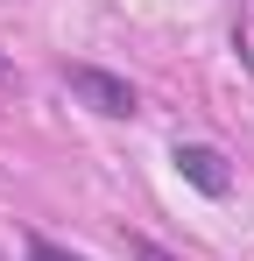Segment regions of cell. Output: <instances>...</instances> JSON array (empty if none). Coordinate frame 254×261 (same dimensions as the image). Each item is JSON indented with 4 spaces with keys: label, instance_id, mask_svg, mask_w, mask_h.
I'll list each match as a JSON object with an SVG mask.
<instances>
[{
    "label": "cell",
    "instance_id": "cell-3",
    "mask_svg": "<svg viewBox=\"0 0 254 261\" xmlns=\"http://www.w3.org/2000/svg\"><path fill=\"white\" fill-rule=\"evenodd\" d=\"M29 261H85V254H71V247H57L49 233H29Z\"/></svg>",
    "mask_w": 254,
    "mask_h": 261
},
{
    "label": "cell",
    "instance_id": "cell-1",
    "mask_svg": "<svg viewBox=\"0 0 254 261\" xmlns=\"http://www.w3.org/2000/svg\"><path fill=\"white\" fill-rule=\"evenodd\" d=\"M64 85L78 92L92 113H106V120H127V113L141 106V92L127 85V78H113V71H99V64H71V71H64Z\"/></svg>",
    "mask_w": 254,
    "mask_h": 261
},
{
    "label": "cell",
    "instance_id": "cell-4",
    "mask_svg": "<svg viewBox=\"0 0 254 261\" xmlns=\"http://www.w3.org/2000/svg\"><path fill=\"white\" fill-rule=\"evenodd\" d=\"M127 254H134V261H176V254H163L156 240H127Z\"/></svg>",
    "mask_w": 254,
    "mask_h": 261
},
{
    "label": "cell",
    "instance_id": "cell-2",
    "mask_svg": "<svg viewBox=\"0 0 254 261\" xmlns=\"http://www.w3.org/2000/svg\"><path fill=\"white\" fill-rule=\"evenodd\" d=\"M169 163L184 170V184H198L205 198H226V191H233L226 155H219V148H205V141H176V155H169Z\"/></svg>",
    "mask_w": 254,
    "mask_h": 261
}]
</instances>
